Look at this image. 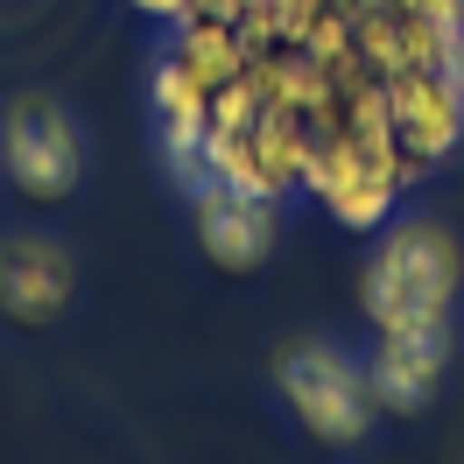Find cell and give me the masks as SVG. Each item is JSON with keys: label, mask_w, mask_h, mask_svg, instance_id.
I'll list each match as a JSON object with an SVG mask.
<instances>
[{"label": "cell", "mask_w": 464, "mask_h": 464, "mask_svg": "<svg viewBox=\"0 0 464 464\" xmlns=\"http://www.w3.org/2000/svg\"><path fill=\"white\" fill-rule=\"evenodd\" d=\"M450 282H458V254L436 226H408L380 246L373 275H366V303H373L380 331H430L443 324V303H450Z\"/></svg>", "instance_id": "1"}, {"label": "cell", "mask_w": 464, "mask_h": 464, "mask_svg": "<svg viewBox=\"0 0 464 464\" xmlns=\"http://www.w3.org/2000/svg\"><path fill=\"white\" fill-rule=\"evenodd\" d=\"M282 387H289L295 415L317 436H359L366 430V380L352 373L345 359H331V352H289Z\"/></svg>", "instance_id": "2"}, {"label": "cell", "mask_w": 464, "mask_h": 464, "mask_svg": "<svg viewBox=\"0 0 464 464\" xmlns=\"http://www.w3.org/2000/svg\"><path fill=\"white\" fill-rule=\"evenodd\" d=\"M7 169L22 176L29 198H63L78 176V134L50 106H14L7 120Z\"/></svg>", "instance_id": "3"}, {"label": "cell", "mask_w": 464, "mask_h": 464, "mask_svg": "<svg viewBox=\"0 0 464 464\" xmlns=\"http://www.w3.org/2000/svg\"><path fill=\"white\" fill-rule=\"evenodd\" d=\"M198 232L211 246V261L226 267H254L275 239V218H267V198L261 190H239V183H211L198 198Z\"/></svg>", "instance_id": "4"}, {"label": "cell", "mask_w": 464, "mask_h": 464, "mask_svg": "<svg viewBox=\"0 0 464 464\" xmlns=\"http://www.w3.org/2000/svg\"><path fill=\"white\" fill-rule=\"evenodd\" d=\"M63 295H71V261H63V246H50V239H14V246H0V303H7L22 324H50L63 310Z\"/></svg>", "instance_id": "5"}, {"label": "cell", "mask_w": 464, "mask_h": 464, "mask_svg": "<svg viewBox=\"0 0 464 464\" xmlns=\"http://www.w3.org/2000/svg\"><path fill=\"white\" fill-rule=\"evenodd\" d=\"M436 366H443V324H430V331H387V352L373 359V394L387 408H415L436 387Z\"/></svg>", "instance_id": "6"}, {"label": "cell", "mask_w": 464, "mask_h": 464, "mask_svg": "<svg viewBox=\"0 0 464 464\" xmlns=\"http://www.w3.org/2000/svg\"><path fill=\"white\" fill-rule=\"evenodd\" d=\"M141 14H162V22H190V14H204L211 0H134Z\"/></svg>", "instance_id": "7"}]
</instances>
